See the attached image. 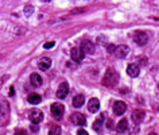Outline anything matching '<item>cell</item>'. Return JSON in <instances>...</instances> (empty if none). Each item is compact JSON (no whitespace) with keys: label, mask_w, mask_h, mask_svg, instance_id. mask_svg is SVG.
<instances>
[{"label":"cell","mask_w":159,"mask_h":135,"mask_svg":"<svg viewBox=\"0 0 159 135\" xmlns=\"http://www.w3.org/2000/svg\"><path fill=\"white\" fill-rule=\"evenodd\" d=\"M117 82H119V74H117V72L112 68L107 69L105 74H104V77H103V85L104 87L113 88L117 85Z\"/></svg>","instance_id":"obj_1"},{"label":"cell","mask_w":159,"mask_h":135,"mask_svg":"<svg viewBox=\"0 0 159 135\" xmlns=\"http://www.w3.org/2000/svg\"><path fill=\"white\" fill-rule=\"evenodd\" d=\"M50 111H51V115H53L56 119H61L65 114V107H63L61 103H54L53 105L50 107Z\"/></svg>","instance_id":"obj_2"},{"label":"cell","mask_w":159,"mask_h":135,"mask_svg":"<svg viewBox=\"0 0 159 135\" xmlns=\"http://www.w3.org/2000/svg\"><path fill=\"white\" fill-rule=\"evenodd\" d=\"M134 41L136 45L144 46L148 42V37H147V34L143 33V31H136V33L134 34Z\"/></svg>","instance_id":"obj_3"},{"label":"cell","mask_w":159,"mask_h":135,"mask_svg":"<svg viewBox=\"0 0 159 135\" xmlns=\"http://www.w3.org/2000/svg\"><path fill=\"white\" fill-rule=\"evenodd\" d=\"M70 56L74 62H81L84 59V57H85V53H84V50L81 47H73L70 51Z\"/></svg>","instance_id":"obj_4"},{"label":"cell","mask_w":159,"mask_h":135,"mask_svg":"<svg viewBox=\"0 0 159 135\" xmlns=\"http://www.w3.org/2000/svg\"><path fill=\"white\" fill-rule=\"evenodd\" d=\"M68 93H69V84L66 81L61 82L58 89H57V97L58 99H65L68 96Z\"/></svg>","instance_id":"obj_5"},{"label":"cell","mask_w":159,"mask_h":135,"mask_svg":"<svg viewBox=\"0 0 159 135\" xmlns=\"http://www.w3.org/2000/svg\"><path fill=\"white\" fill-rule=\"evenodd\" d=\"M28 117H30L31 122L37 124V123L42 122L43 114H42V111H39V110H31V111H28Z\"/></svg>","instance_id":"obj_6"},{"label":"cell","mask_w":159,"mask_h":135,"mask_svg":"<svg viewBox=\"0 0 159 135\" xmlns=\"http://www.w3.org/2000/svg\"><path fill=\"white\" fill-rule=\"evenodd\" d=\"M70 120H72V123L76 124V126H85V123H86L85 116H84L82 114H80V112H76V114L72 115Z\"/></svg>","instance_id":"obj_7"},{"label":"cell","mask_w":159,"mask_h":135,"mask_svg":"<svg viewBox=\"0 0 159 135\" xmlns=\"http://www.w3.org/2000/svg\"><path fill=\"white\" fill-rule=\"evenodd\" d=\"M81 49L84 50L85 54H93L94 53V45L92 43L91 41H88V39H84V41L81 42Z\"/></svg>","instance_id":"obj_8"},{"label":"cell","mask_w":159,"mask_h":135,"mask_svg":"<svg viewBox=\"0 0 159 135\" xmlns=\"http://www.w3.org/2000/svg\"><path fill=\"white\" fill-rule=\"evenodd\" d=\"M127 111V105L124 101H115L113 103V114L115 115H123Z\"/></svg>","instance_id":"obj_9"},{"label":"cell","mask_w":159,"mask_h":135,"mask_svg":"<svg viewBox=\"0 0 159 135\" xmlns=\"http://www.w3.org/2000/svg\"><path fill=\"white\" fill-rule=\"evenodd\" d=\"M99 108H100V101H99V99L93 97V99H91V100L88 101V111H89L91 114L97 112V111H99Z\"/></svg>","instance_id":"obj_10"},{"label":"cell","mask_w":159,"mask_h":135,"mask_svg":"<svg viewBox=\"0 0 159 135\" xmlns=\"http://www.w3.org/2000/svg\"><path fill=\"white\" fill-rule=\"evenodd\" d=\"M140 73V68L139 65L136 64H129L128 66H127V74H128L129 77H138Z\"/></svg>","instance_id":"obj_11"},{"label":"cell","mask_w":159,"mask_h":135,"mask_svg":"<svg viewBox=\"0 0 159 135\" xmlns=\"http://www.w3.org/2000/svg\"><path fill=\"white\" fill-rule=\"evenodd\" d=\"M128 53H129V47L127 45H119V46H116L115 54H116L119 58H124V57H126Z\"/></svg>","instance_id":"obj_12"},{"label":"cell","mask_w":159,"mask_h":135,"mask_svg":"<svg viewBox=\"0 0 159 135\" xmlns=\"http://www.w3.org/2000/svg\"><path fill=\"white\" fill-rule=\"evenodd\" d=\"M50 66H51V59L49 57H43L38 61V68L40 70H47Z\"/></svg>","instance_id":"obj_13"},{"label":"cell","mask_w":159,"mask_h":135,"mask_svg":"<svg viewBox=\"0 0 159 135\" xmlns=\"http://www.w3.org/2000/svg\"><path fill=\"white\" fill-rule=\"evenodd\" d=\"M143 119H144V111L135 110L134 112H132V120H134L136 124H139V123L143 122Z\"/></svg>","instance_id":"obj_14"},{"label":"cell","mask_w":159,"mask_h":135,"mask_svg":"<svg viewBox=\"0 0 159 135\" xmlns=\"http://www.w3.org/2000/svg\"><path fill=\"white\" fill-rule=\"evenodd\" d=\"M84 103H85V96L84 95H76L73 99V107L76 108H81L84 105Z\"/></svg>","instance_id":"obj_15"},{"label":"cell","mask_w":159,"mask_h":135,"mask_svg":"<svg viewBox=\"0 0 159 135\" xmlns=\"http://www.w3.org/2000/svg\"><path fill=\"white\" fill-rule=\"evenodd\" d=\"M30 81H31V84H33L34 87H40L42 82H43V80H42V77H40L38 73H33L30 76Z\"/></svg>","instance_id":"obj_16"},{"label":"cell","mask_w":159,"mask_h":135,"mask_svg":"<svg viewBox=\"0 0 159 135\" xmlns=\"http://www.w3.org/2000/svg\"><path fill=\"white\" fill-rule=\"evenodd\" d=\"M27 101L30 103V104H33V105H37V104H39V103L42 101V97H40L39 95H37V93H31V95H28Z\"/></svg>","instance_id":"obj_17"},{"label":"cell","mask_w":159,"mask_h":135,"mask_svg":"<svg viewBox=\"0 0 159 135\" xmlns=\"http://www.w3.org/2000/svg\"><path fill=\"white\" fill-rule=\"evenodd\" d=\"M128 128V120L127 119H121L119 123H117L116 126V130L119 131V133H124V131Z\"/></svg>","instance_id":"obj_18"},{"label":"cell","mask_w":159,"mask_h":135,"mask_svg":"<svg viewBox=\"0 0 159 135\" xmlns=\"http://www.w3.org/2000/svg\"><path fill=\"white\" fill-rule=\"evenodd\" d=\"M49 135H61V127L57 124L51 126L50 130H49Z\"/></svg>","instance_id":"obj_19"},{"label":"cell","mask_w":159,"mask_h":135,"mask_svg":"<svg viewBox=\"0 0 159 135\" xmlns=\"http://www.w3.org/2000/svg\"><path fill=\"white\" fill-rule=\"evenodd\" d=\"M103 119H104V115H101L100 119L94 120V123H93V130L94 131H100L101 130V122H103Z\"/></svg>","instance_id":"obj_20"},{"label":"cell","mask_w":159,"mask_h":135,"mask_svg":"<svg viewBox=\"0 0 159 135\" xmlns=\"http://www.w3.org/2000/svg\"><path fill=\"white\" fill-rule=\"evenodd\" d=\"M23 12H24L26 16H31L34 14V5H26L24 10H23Z\"/></svg>","instance_id":"obj_21"},{"label":"cell","mask_w":159,"mask_h":135,"mask_svg":"<svg viewBox=\"0 0 159 135\" xmlns=\"http://www.w3.org/2000/svg\"><path fill=\"white\" fill-rule=\"evenodd\" d=\"M97 45H100V46H107L108 45V41H107V38L104 35H100V37H97Z\"/></svg>","instance_id":"obj_22"},{"label":"cell","mask_w":159,"mask_h":135,"mask_svg":"<svg viewBox=\"0 0 159 135\" xmlns=\"http://www.w3.org/2000/svg\"><path fill=\"white\" fill-rule=\"evenodd\" d=\"M115 50H116V46H115L113 43L107 45V51H108V53H115Z\"/></svg>","instance_id":"obj_23"},{"label":"cell","mask_w":159,"mask_h":135,"mask_svg":"<svg viewBox=\"0 0 159 135\" xmlns=\"http://www.w3.org/2000/svg\"><path fill=\"white\" fill-rule=\"evenodd\" d=\"M54 45H56V42H47V43L43 45V47H45V49H51Z\"/></svg>","instance_id":"obj_24"},{"label":"cell","mask_w":159,"mask_h":135,"mask_svg":"<svg viewBox=\"0 0 159 135\" xmlns=\"http://www.w3.org/2000/svg\"><path fill=\"white\" fill-rule=\"evenodd\" d=\"M84 8H76V10H73L72 11V14H81V12H84Z\"/></svg>","instance_id":"obj_25"},{"label":"cell","mask_w":159,"mask_h":135,"mask_svg":"<svg viewBox=\"0 0 159 135\" xmlns=\"http://www.w3.org/2000/svg\"><path fill=\"white\" fill-rule=\"evenodd\" d=\"M77 135H89V134H88V131H85V130H82V128H81L78 133H77Z\"/></svg>","instance_id":"obj_26"},{"label":"cell","mask_w":159,"mask_h":135,"mask_svg":"<svg viewBox=\"0 0 159 135\" xmlns=\"http://www.w3.org/2000/svg\"><path fill=\"white\" fill-rule=\"evenodd\" d=\"M16 135H27V133L24 130H18L16 131Z\"/></svg>","instance_id":"obj_27"},{"label":"cell","mask_w":159,"mask_h":135,"mask_svg":"<svg viewBox=\"0 0 159 135\" xmlns=\"http://www.w3.org/2000/svg\"><path fill=\"white\" fill-rule=\"evenodd\" d=\"M31 130H33V131H35V133H37V131H38V126H37L35 123H34V124L31 126Z\"/></svg>","instance_id":"obj_28"},{"label":"cell","mask_w":159,"mask_h":135,"mask_svg":"<svg viewBox=\"0 0 159 135\" xmlns=\"http://www.w3.org/2000/svg\"><path fill=\"white\" fill-rule=\"evenodd\" d=\"M15 95V89H14L12 87H11V89H10V96H14Z\"/></svg>","instance_id":"obj_29"},{"label":"cell","mask_w":159,"mask_h":135,"mask_svg":"<svg viewBox=\"0 0 159 135\" xmlns=\"http://www.w3.org/2000/svg\"><path fill=\"white\" fill-rule=\"evenodd\" d=\"M107 127H108V128H112V120H109V122L107 123Z\"/></svg>","instance_id":"obj_30"},{"label":"cell","mask_w":159,"mask_h":135,"mask_svg":"<svg viewBox=\"0 0 159 135\" xmlns=\"http://www.w3.org/2000/svg\"><path fill=\"white\" fill-rule=\"evenodd\" d=\"M148 135H157V134H155V133H151V134H148Z\"/></svg>","instance_id":"obj_31"},{"label":"cell","mask_w":159,"mask_h":135,"mask_svg":"<svg viewBox=\"0 0 159 135\" xmlns=\"http://www.w3.org/2000/svg\"><path fill=\"white\" fill-rule=\"evenodd\" d=\"M42 2H50V0H42Z\"/></svg>","instance_id":"obj_32"},{"label":"cell","mask_w":159,"mask_h":135,"mask_svg":"<svg viewBox=\"0 0 159 135\" xmlns=\"http://www.w3.org/2000/svg\"><path fill=\"white\" fill-rule=\"evenodd\" d=\"M158 88H159V82H158Z\"/></svg>","instance_id":"obj_33"},{"label":"cell","mask_w":159,"mask_h":135,"mask_svg":"<svg viewBox=\"0 0 159 135\" xmlns=\"http://www.w3.org/2000/svg\"><path fill=\"white\" fill-rule=\"evenodd\" d=\"M157 19H159V18H157Z\"/></svg>","instance_id":"obj_34"}]
</instances>
